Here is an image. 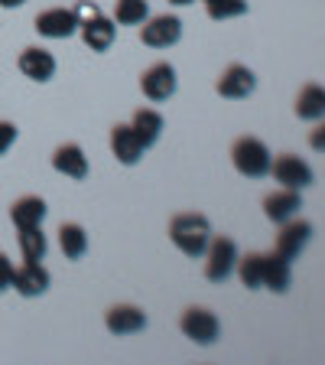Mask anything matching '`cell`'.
Returning <instances> with one entry per match:
<instances>
[{
  "instance_id": "277c9868",
  "label": "cell",
  "mask_w": 325,
  "mask_h": 365,
  "mask_svg": "<svg viewBox=\"0 0 325 365\" xmlns=\"http://www.w3.org/2000/svg\"><path fill=\"white\" fill-rule=\"evenodd\" d=\"M179 329L189 336L192 342H198V346H212V342L221 336L218 317H215L212 310H205V307H189L179 319Z\"/></svg>"
},
{
  "instance_id": "9c48e42d",
  "label": "cell",
  "mask_w": 325,
  "mask_h": 365,
  "mask_svg": "<svg viewBox=\"0 0 325 365\" xmlns=\"http://www.w3.org/2000/svg\"><path fill=\"white\" fill-rule=\"evenodd\" d=\"M176 68L169 66V62H156V66H150L144 72V78H140V88H144V95L150 101H166L176 95Z\"/></svg>"
},
{
  "instance_id": "f1b7e54d",
  "label": "cell",
  "mask_w": 325,
  "mask_h": 365,
  "mask_svg": "<svg viewBox=\"0 0 325 365\" xmlns=\"http://www.w3.org/2000/svg\"><path fill=\"white\" fill-rule=\"evenodd\" d=\"M309 147L319 150V153H325V118H322V124H316V130L309 134Z\"/></svg>"
},
{
  "instance_id": "7c38bea8",
  "label": "cell",
  "mask_w": 325,
  "mask_h": 365,
  "mask_svg": "<svg viewBox=\"0 0 325 365\" xmlns=\"http://www.w3.org/2000/svg\"><path fill=\"white\" fill-rule=\"evenodd\" d=\"M105 323L114 336H130V333H140V329L146 327V313L134 304H117L107 310Z\"/></svg>"
},
{
  "instance_id": "4316f807",
  "label": "cell",
  "mask_w": 325,
  "mask_h": 365,
  "mask_svg": "<svg viewBox=\"0 0 325 365\" xmlns=\"http://www.w3.org/2000/svg\"><path fill=\"white\" fill-rule=\"evenodd\" d=\"M10 287H14V264H10V258L0 251V294Z\"/></svg>"
},
{
  "instance_id": "d4e9b609",
  "label": "cell",
  "mask_w": 325,
  "mask_h": 365,
  "mask_svg": "<svg viewBox=\"0 0 325 365\" xmlns=\"http://www.w3.org/2000/svg\"><path fill=\"white\" fill-rule=\"evenodd\" d=\"M238 277L247 290H257L260 287V277H264V255H244L238 258Z\"/></svg>"
},
{
  "instance_id": "8fae6325",
  "label": "cell",
  "mask_w": 325,
  "mask_h": 365,
  "mask_svg": "<svg viewBox=\"0 0 325 365\" xmlns=\"http://www.w3.org/2000/svg\"><path fill=\"white\" fill-rule=\"evenodd\" d=\"M16 66H20V72L26 78H33V82H49V78L55 76V56L49 53V49H43V46L23 49Z\"/></svg>"
},
{
  "instance_id": "ba28073f",
  "label": "cell",
  "mask_w": 325,
  "mask_h": 365,
  "mask_svg": "<svg viewBox=\"0 0 325 365\" xmlns=\"http://www.w3.org/2000/svg\"><path fill=\"white\" fill-rule=\"evenodd\" d=\"M36 33L46 39H68L72 33H78V14L65 7H53L43 10L36 16Z\"/></svg>"
},
{
  "instance_id": "52a82bcc",
  "label": "cell",
  "mask_w": 325,
  "mask_h": 365,
  "mask_svg": "<svg viewBox=\"0 0 325 365\" xmlns=\"http://www.w3.org/2000/svg\"><path fill=\"white\" fill-rule=\"evenodd\" d=\"M312 238V225L306 219H289L280 225V235H277V255H283L287 261H296L303 255V248Z\"/></svg>"
},
{
  "instance_id": "5bb4252c",
  "label": "cell",
  "mask_w": 325,
  "mask_h": 365,
  "mask_svg": "<svg viewBox=\"0 0 325 365\" xmlns=\"http://www.w3.org/2000/svg\"><path fill=\"white\" fill-rule=\"evenodd\" d=\"M299 209H303L299 190H287V186H283L280 192H270V196L264 199V215L270 222H277V225H283V222H289L293 215H299Z\"/></svg>"
},
{
  "instance_id": "d6986e66",
  "label": "cell",
  "mask_w": 325,
  "mask_h": 365,
  "mask_svg": "<svg viewBox=\"0 0 325 365\" xmlns=\"http://www.w3.org/2000/svg\"><path fill=\"white\" fill-rule=\"evenodd\" d=\"M10 219H14L16 228H36L43 225L46 219V202L39 196H23L14 202V209H10Z\"/></svg>"
},
{
  "instance_id": "44dd1931",
  "label": "cell",
  "mask_w": 325,
  "mask_h": 365,
  "mask_svg": "<svg viewBox=\"0 0 325 365\" xmlns=\"http://www.w3.org/2000/svg\"><path fill=\"white\" fill-rule=\"evenodd\" d=\"M130 128H134V134L140 137V144L153 147L159 140V134H163V114H156L153 108H140V111L134 114V121H130Z\"/></svg>"
},
{
  "instance_id": "9a60e30c",
  "label": "cell",
  "mask_w": 325,
  "mask_h": 365,
  "mask_svg": "<svg viewBox=\"0 0 325 365\" xmlns=\"http://www.w3.org/2000/svg\"><path fill=\"white\" fill-rule=\"evenodd\" d=\"M254 88H257V76L247 66H238V62L228 66L225 76L218 78V95H225V98H247Z\"/></svg>"
},
{
  "instance_id": "484cf974",
  "label": "cell",
  "mask_w": 325,
  "mask_h": 365,
  "mask_svg": "<svg viewBox=\"0 0 325 365\" xmlns=\"http://www.w3.org/2000/svg\"><path fill=\"white\" fill-rule=\"evenodd\" d=\"M205 10L212 20H231L247 14V0H205Z\"/></svg>"
},
{
  "instance_id": "3957f363",
  "label": "cell",
  "mask_w": 325,
  "mask_h": 365,
  "mask_svg": "<svg viewBox=\"0 0 325 365\" xmlns=\"http://www.w3.org/2000/svg\"><path fill=\"white\" fill-rule=\"evenodd\" d=\"M205 277L212 284H225L231 274H235L238 267V245L235 238L228 235H212V242H208V248H205Z\"/></svg>"
},
{
  "instance_id": "2e32d148",
  "label": "cell",
  "mask_w": 325,
  "mask_h": 365,
  "mask_svg": "<svg viewBox=\"0 0 325 365\" xmlns=\"http://www.w3.org/2000/svg\"><path fill=\"white\" fill-rule=\"evenodd\" d=\"M49 281L53 277H49V271L39 261H26L20 271H14V287L23 297H43L49 290Z\"/></svg>"
},
{
  "instance_id": "8992f818",
  "label": "cell",
  "mask_w": 325,
  "mask_h": 365,
  "mask_svg": "<svg viewBox=\"0 0 325 365\" xmlns=\"http://www.w3.org/2000/svg\"><path fill=\"white\" fill-rule=\"evenodd\" d=\"M140 39H144L146 46H153V49H169V46H176L182 39V20L173 16V14L153 16V20L144 23Z\"/></svg>"
},
{
  "instance_id": "83f0119b",
  "label": "cell",
  "mask_w": 325,
  "mask_h": 365,
  "mask_svg": "<svg viewBox=\"0 0 325 365\" xmlns=\"http://www.w3.org/2000/svg\"><path fill=\"white\" fill-rule=\"evenodd\" d=\"M14 140H16V124L0 121V153H7L14 147Z\"/></svg>"
},
{
  "instance_id": "ffe728a7",
  "label": "cell",
  "mask_w": 325,
  "mask_h": 365,
  "mask_svg": "<svg viewBox=\"0 0 325 365\" xmlns=\"http://www.w3.org/2000/svg\"><path fill=\"white\" fill-rule=\"evenodd\" d=\"M296 118H303V121H322L325 118V88L322 85H306L299 91V98H296Z\"/></svg>"
},
{
  "instance_id": "4dcf8cb0",
  "label": "cell",
  "mask_w": 325,
  "mask_h": 365,
  "mask_svg": "<svg viewBox=\"0 0 325 365\" xmlns=\"http://www.w3.org/2000/svg\"><path fill=\"white\" fill-rule=\"evenodd\" d=\"M169 4H176V7H186V4H192V0H169Z\"/></svg>"
},
{
  "instance_id": "ac0fdd59",
  "label": "cell",
  "mask_w": 325,
  "mask_h": 365,
  "mask_svg": "<svg viewBox=\"0 0 325 365\" xmlns=\"http://www.w3.org/2000/svg\"><path fill=\"white\" fill-rule=\"evenodd\" d=\"M53 167L55 173L68 176V180H85L88 176V157H85V150L78 144H62L53 153Z\"/></svg>"
},
{
  "instance_id": "7a4b0ae2",
  "label": "cell",
  "mask_w": 325,
  "mask_h": 365,
  "mask_svg": "<svg viewBox=\"0 0 325 365\" xmlns=\"http://www.w3.org/2000/svg\"><path fill=\"white\" fill-rule=\"evenodd\" d=\"M231 160H235V170L241 176H250V180H260V176L270 173V150L260 137H238L235 147H231Z\"/></svg>"
},
{
  "instance_id": "4fadbf2b",
  "label": "cell",
  "mask_w": 325,
  "mask_h": 365,
  "mask_svg": "<svg viewBox=\"0 0 325 365\" xmlns=\"http://www.w3.org/2000/svg\"><path fill=\"white\" fill-rule=\"evenodd\" d=\"M111 150L124 167H134V163H140V157H144V144H140V137L134 134L130 124H114L111 128Z\"/></svg>"
},
{
  "instance_id": "603a6c76",
  "label": "cell",
  "mask_w": 325,
  "mask_h": 365,
  "mask_svg": "<svg viewBox=\"0 0 325 365\" xmlns=\"http://www.w3.org/2000/svg\"><path fill=\"white\" fill-rule=\"evenodd\" d=\"M20 251H23V261H43L46 258L49 242H46V235H43V225L20 228Z\"/></svg>"
},
{
  "instance_id": "6da1fadb",
  "label": "cell",
  "mask_w": 325,
  "mask_h": 365,
  "mask_svg": "<svg viewBox=\"0 0 325 365\" xmlns=\"http://www.w3.org/2000/svg\"><path fill=\"white\" fill-rule=\"evenodd\" d=\"M169 238L186 258H202L212 242V225L198 212H182L169 222Z\"/></svg>"
},
{
  "instance_id": "30bf717a",
  "label": "cell",
  "mask_w": 325,
  "mask_h": 365,
  "mask_svg": "<svg viewBox=\"0 0 325 365\" xmlns=\"http://www.w3.org/2000/svg\"><path fill=\"white\" fill-rule=\"evenodd\" d=\"M78 33H82V39H85V46H88V49L105 53V49H111L114 33H117V30H114V20L101 16V10H98V14L82 16V20H78Z\"/></svg>"
},
{
  "instance_id": "f546056e",
  "label": "cell",
  "mask_w": 325,
  "mask_h": 365,
  "mask_svg": "<svg viewBox=\"0 0 325 365\" xmlns=\"http://www.w3.org/2000/svg\"><path fill=\"white\" fill-rule=\"evenodd\" d=\"M26 0H0V7H23Z\"/></svg>"
},
{
  "instance_id": "cb8c5ba5",
  "label": "cell",
  "mask_w": 325,
  "mask_h": 365,
  "mask_svg": "<svg viewBox=\"0 0 325 365\" xmlns=\"http://www.w3.org/2000/svg\"><path fill=\"white\" fill-rule=\"evenodd\" d=\"M150 16V7L146 0H114V23L121 26H137Z\"/></svg>"
},
{
  "instance_id": "7402d4cb",
  "label": "cell",
  "mask_w": 325,
  "mask_h": 365,
  "mask_svg": "<svg viewBox=\"0 0 325 365\" xmlns=\"http://www.w3.org/2000/svg\"><path fill=\"white\" fill-rule=\"evenodd\" d=\"M59 245H62V255L68 261H78L88 251V235H85V228L75 225V222H65L59 228Z\"/></svg>"
},
{
  "instance_id": "5b68a950",
  "label": "cell",
  "mask_w": 325,
  "mask_h": 365,
  "mask_svg": "<svg viewBox=\"0 0 325 365\" xmlns=\"http://www.w3.org/2000/svg\"><path fill=\"white\" fill-rule=\"evenodd\" d=\"M270 173L277 176V182L287 186V190H306V186H312V180H316L312 167L303 157H296V153H283V157H277L270 163Z\"/></svg>"
},
{
  "instance_id": "e0dca14e",
  "label": "cell",
  "mask_w": 325,
  "mask_h": 365,
  "mask_svg": "<svg viewBox=\"0 0 325 365\" xmlns=\"http://www.w3.org/2000/svg\"><path fill=\"white\" fill-rule=\"evenodd\" d=\"M289 284H293V267L283 255H264V277H260V287L273 290V294H287Z\"/></svg>"
}]
</instances>
